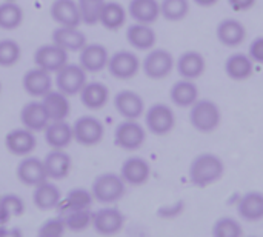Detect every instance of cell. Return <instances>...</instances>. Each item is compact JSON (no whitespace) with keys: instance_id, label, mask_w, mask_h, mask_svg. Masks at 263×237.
I'll list each match as a JSON object with an SVG mask.
<instances>
[{"instance_id":"cell-1","label":"cell","mask_w":263,"mask_h":237,"mask_svg":"<svg viewBox=\"0 0 263 237\" xmlns=\"http://www.w3.org/2000/svg\"><path fill=\"white\" fill-rule=\"evenodd\" d=\"M225 174V162L214 153L196 156L188 168V179L196 188H206L217 184Z\"/></svg>"},{"instance_id":"cell-2","label":"cell","mask_w":263,"mask_h":237,"mask_svg":"<svg viewBox=\"0 0 263 237\" xmlns=\"http://www.w3.org/2000/svg\"><path fill=\"white\" fill-rule=\"evenodd\" d=\"M220 122L222 111L219 105L211 99H199L190 108V123L196 131L202 134H210L216 131Z\"/></svg>"},{"instance_id":"cell-3","label":"cell","mask_w":263,"mask_h":237,"mask_svg":"<svg viewBox=\"0 0 263 237\" xmlns=\"http://www.w3.org/2000/svg\"><path fill=\"white\" fill-rule=\"evenodd\" d=\"M91 193H92L94 200L105 204V205H111V204L119 202L125 196L126 184L120 177V174L105 173L96 177Z\"/></svg>"},{"instance_id":"cell-4","label":"cell","mask_w":263,"mask_h":237,"mask_svg":"<svg viewBox=\"0 0 263 237\" xmlns=\"http://www.w3.org/2000/svg\"><path fill=\"white\" fill-rule=\"evenodd\" d=\"M145 123L151 134L166 136L176 126V114L166 103H154L145 113Z\"/></svg>"},{"instance_id":"cell-5","label":"cell","mask_w":263,"mask_h":237,"mask_svg":"<svg viewBox=\"0 0 263 237\" xmlns=\"http://www.w3.org/2000/svg\"><path fill=\"white\" fill-rule=\"evenodd\" d=\"M174 66H176V60L173 54L162 48L149 51L142 62V69L145 76L153 80H162L168 77L174 69Z\"/></svg>"},{"instance_id":"cell-6","label":"cell","mask_w":263,"mask_h":237,"mask_svg":"<svg viewBox=\"0 0 263 237\" xmlns=\"http://www.w3.org/2000/svg\"><path fill=\"white\" fill-rule=\"evenodd\" d=\"M146 139L145 128L137 120H125L114 131V142L125 151H136L142 148Z\"/></svg>"},{"instance_id":"cell-7","label":"cell","mask_w":263,"mask_h":237,"mask_svg":"<svg viewBox=\"0 0 263 237\" xmlns=\"http://www.w3.org/2000/svg\"><path fill=\"white\" fill-rule=\"evenodd\" d=\"M91 227L100 236H116L125 227V216L117 208H102L97 213H92Z\"/></svg>"},{"instance_id":"cell-8","label":"cell","mask_w":263,"mask_h":237,"mask_svg":"<svg viewBox=\"0 0 263 237\" xmlns=\"http://www.w3.org/2000/svg\"><path fill=\"white\" fill-rule=\"evenodd\" d=\"M55 83L60 93L65 96L80 94L82 88L86 85V71L79 65H65L57 71Z\"/></svg>"},{"instance_id":"cell-9","label":"cell","mask_w":263,"mask_h":237,"mask_svg":"<svg viewBox=\"0 0 263 237\" xmlns=\"http://www.w3.org/2000/svg\"><path fill=\"white\" fill-rule=\"evenodd\" d=\"M72 137L83 147H94L103 139V125L91 116H83L72 126Z\"/></svg>"},{"instance_id":"cell-10","label":"cell","mask_w":263,"mask_h":237,"mask_svg":"<svg viewBox=\"0 0 263 237\" xmlns=\"http://www.w3.org/2000/svg\"><path fill=\"white\" fill-rule=\"evenodd\" d=\"M108 71L112 77L120 80L133 79L140 69L139 57L131 51H117L108 60Z\"/></svg>"},{"instance_id":"cell-11","label":"cell","mask_w":263,"mask_h":237,"mask_svg":"<svg viewBox=\"0 0 263 237\" xmlns=\"http://www.w3.org/2000/svg\"><path fill=\"white\" fill-rule=\"evenodd\" d=\"M182 79L186 80H197L203 76L206 69V60L202 52L199 51H185L179 56L174 66Z\"/></svg>"},{"instance_id":"cell-12","label":"cell","mask_w":263,"mask_h":237,"mask_svg":"<svg viewBox=\"0 0 263 237\" xmlns=\"http://www.w3.org/2000/svg\"><path fill=\"white\" fill-rule=\"evenodd\" d=\"M68 52L57 45H43L34 54V62L37 68L48 72H57L62 66L66 65Z\"/></svg>"},{"instance_id":"cell-13","label":"cell","mask_w":263,"mask_h":237,"mask_svg":"<svg viewBox=\"0 0 263 237\" xmlns=\"http://www.w3.org/2000/svg\"><path fill=\"white\" fill-rule=\"evenodd\" d=\"M114 106L125 120H137L145 113L143 99L137 93L129 89H123L116 94Z\"/></svg>"},{"instance_id":"cell-14","label":"cell","mask_w":263,"mask_h":237,"mask_svg":"<svg viewBox=\"0 0 263 237\" xmlns=\"http://www.w3.org/2000/svg\"><path fill=\"white\" fill-rule=\"evenodd\" d=\"M217 40L227 48L240 46L247 39V28L237 19H223L216 28Z\"/></svg>"},{"instance_id":"cell-15","label":"cell","mask_w":263,"mask_h":237,"mask_svg":"<svg viewBox=\"0 0 263 237\" xmlns=\"http://www.w3.org/2000/svg\"><path fill=\"white\" fill-rule=\"evenodd\" d=\"M151 176V167L143 157H128L122 168H120V177L125 180V184L133 187H140L148 182Z\"/></svg>"},{"instance_id":"cell-16","label":"cell","mask_w":263,"mask_h":237,"mask_svg":"<svg viewBox=\"0 0 263 237\" xmlns=\"http://www.w3.org/2000/svg\"><path fill=\"white\" fill-rule=\"evenodd\" d=\"M17 177L28 187H37L39 184L48 180L43 160L37 157H25L17 167Z\"/></svg>"},{"instance_id":"cell-17","label":"cell","mask_w":263,"mask_h":237,"mask_svg":"<svg viewBox=\"0 0 263 237\" xmlns=\"http://www.w3.org/2000/svg\"><path fill=\"white\" fill-rule=\"evenodd\" d=\"M5 145L11 154L28 156L34 151L37 140H35V136L32 131H29L26 128H18V130H12L6 134Z\"/></svg>"},{"instance_id":"cell-18","label":"cell","mask_w":263,"mask_h":237,"mask_svg":"<svg viewBox=\"0 0 263 237\" xmlns=\"http://www.w3.org/2000/svg\"><path fill=\"white\" fill-rule=\"evenodd\" d=\"M237 214L245 222L263 221V193L248 191L237 202Z\"/></svg>"},{"instance_id":"cell-19","label":"cell","mask_w":263,"mask_h":237,"mask_svg":"<svg viewBox=\"0 0 263 237\" xmlns=\"http://www.w3.org/2000/svg\"><path fill=\"white\" fill-rule=\"evenodd\" d=\"M225 72L234 82L248 80L254 74V62L245 52H234L225 60Z\"/></svg>"},{"instance_id":"cell-20","label":"cell","mask_w":263,"mask_h":237,"mask_svg":"<svg viewBox=\"0 0 263 237\" xmlns=\"http://www.w3.org/2000/svg\"><path fill=\"white\" fill-rule=\"evenodd\" d=\"M109 60L108 51L105 46L99 43L85 45L80 49V66L86 72H99L103 68H106Z\"/></svg>"},{"instance_id":"cell-21","label":"cell","mask_w":263,"mask_h":237,"mask_svg":"<svg viewBox=\"0 0 263 237\" xmlns=\"http://www.w3.org/2000/svg\"><path fill=\"white\" fill-rule=\"evenodd\" d=\"M20 120L23 126L29 131H43L49 120V116L42 102H29L20 111Z\"/></svg>"},{"instance_id":"cell-22","label":"cell","mask_w":263,"mask_h":237,"mask_svg":"<svg viewBox=\"0 0 263 237\" xmlns=\"http://www.w3.org/2000/svg\"><path fill=\"white\" fill-rule=\"evenodd\" d=\"M170 99L179 108H191L199 100V86L194 80L180 79L171 86Z\"/></svg>"},{"instance_id":"cell-23","label":"cell","mask_w":263,"mask_h":237,"mask_svg":"<svg viewBox=\"0 0 263 237\" xmlns=\"http://www.w3.org/2000/svg\"><path fill=\"white\" fill-rule=\"evenodd\" d=\"M51 17L60 26H74L77 28L80 20L79 5L74 0H55L51 6Z\"/></svg>"},{"instance_id":"cell-24","label":"cell","mask_w":263,"mask_h":237,"mask_svg":"<svg viewBox=\"0 0 263 237\" xmlns=\"http://www.w3.org/2000/svg\"><path fill=\"white\" fill-rule=\"evenodd\" d=\"M54 45L68 51H80L86 45V37L74 26H59L52 34Z\"/></svg>"},{"instance_id":"cell-25","label":"cell","mask_w":263,"mask_h":237,"mask_svg":"<svg viewBox=\"0 0 263 237\" xmlns=\"http://www.w3.org/2000/svg\"><path fill=\"white\" fill-rule=\"evenodd\" d=\"M51 85H52L51 72L40 68L28 71L23 77L25 91L34 97H43L45 94H48L51 91Z\"/></svg>"},{"instance_id":"cell-26","label":"cell","mask_w":263,"mask_h":237,"mask_svg":"<svg viewBox=\"0 0 263 237\" xmlns=\"http://www.w3.org/2000/svg\"><path fill=\"white\" fill-rule=\"evenodd\" d=\"M46 176L54 180L65 179L71 171V157L63 150H52L43 160Z\"/></svg>"},{"instance_id":"cell-27","label":"cell","mask_w":263,"mask_h":237,"mask_svg":"<svg viewBox=\"0 0 263 237\" xmlns=\"http://www.w3.org/2000/svg\"><path fill=\"white\" fill-rule=\"evenodd\" d=\"M43 131H45V140L52 150H63L74 140L72 126H69L65 120L51 122Z\"/></svg>"},{"instance_id":"cell-28","label":"cell","mask_w":263,"mask_h":237,"mask_svg":"<svg viewBox=\"0 0 263 237\" xmlns=\"http://www.w3.org/2000/svg\"><path fill=\"white\" fill-rule=\"evenodd\" d=\"M60 200H62L60 190L54 184L45 180V182L39 184L37 187H34L32 202L39 210H42V211L54 210V208H57Z\"/></svg>"},{"instance_id":"cell-29","label":"cell","mask_w":263,"mask_h":237,"mask_svg":"<svg viewBox=\"0 0 263 237\" xmlns=\"http://www.w3.org/2000/svg\"><path fill=\"white\" fill-rule=\"evenodd\" d=\"M128 11L137 23L153 25L160 17V3L157 0H131Z\"/></svg>"},{"instance_id":"cell-30","label":"cell","mask_w":263,"mask_h":237,"mask_svg":"<svg viewBox=\"0 0 263 237\" xmlns=\"http://www.w3.org/2000/svg\"><path fill=\"white\" fill-rule=\"evenodd\" d=\"M126 39L131 46H134L136 49H140V51H148V49L154 48L156 40H157L156 31L151 28V25L137 23V22L128 28Z\"/></svg>"},{"instance_id":"cell-31","label":"cell","mask_w":263,"mask_h":237,"mask_svg":"<svg viewBox=\"0 0 263 237\" xmlns=\"http://www.w3.org/2000/svg\"><path fill=\"white\" fill-rule=\"evenodd\" d=\"M42 103H43L51 122L65 120L69 114V102H68L66 96L60 91H49L48 94L43 96Z\"/></svg>"},{"instance_id":"cell-32","label":"cell","mask_w":263,"mask_h":237,"mask_svg":"<svg viewBox=\"0 0 263 237\" xmlns=\"http://www.w3.org/2000/svg\"><path fill=\"white\" fill-rule=\"evenodd\" d=\"M80 99L82 103L89 108V110H100L106 105L109 99V91L103 83L99 82H91L86 83L82 91H80Z\"/></svg>"},{"instance_id":"cell-33","label":"cell","mask_w":263,"mask_h":237,"mask_svg":"<svg viewBox=\"0 0 263 237\" xmlns=\"http://www.w3.org/2000/svg\"><path fill=\"white\" fill-rule=\"evenodd\" d=\"M92 193L83 190V188H76V190H71L66 197L63 200H60V204L57 205V208L62 210V214H66L68 211H72V210H86L92 205Z\"/></svg>"},{"instance_id":"cell-34","label":"cell","mask_w":263,"mask_h":237,"mask_svg":"<svg viewBox=\"0 0 263 237\" xmlns=\"http://www.w3.org/2000/svg\"><path fill=\"white\" fill-rule=\"evenodd\" d=\"M126 20V11L120 3L116 2H105L100 14V22L106 29L116 31L123 26Z\"/></svg>"},{"instance_id":"cell-35","label":"cell","mask_w":263,"mask_h":237,"mask_svg":"<svg viewBox=\"0 0 263 237\" xmlns=\"http://www.w3.org/2000/svg\"><path fill=\"white\" fill-rule=\"evenodd\" d=\"M190 0H162L160 15L168 22H180L190 14Z\"/></svg>"},{"instance_id":"cell-36","label":"cell","mask_w":263,"mask_h":237,"mask_svg":"<svg viewBox=\"0 0 263 237\" xmlns=\"http://www.w3.org/2000/svg\"><path fill=\"white\" fill-rule=\"evenodd\" d=\"M211 237H243L242 224L231 216L217 219L211 228Z\"/></svg>"},{"instance_id":"cell-37","label":"cell","mask_w":263,"mask_h":237,"mask_svg":"<svg viewBox=\"0 0 263 237\" xmlns=\"http://www.w3.org/2000/svg\"><path fill=\"white\" fill-rule=\"evenodd\" d=\"M60 217L63 219L66 230H71L74 233L83 231L88 227H91V224H92V213H91L89 208H86V210H72V211H68L66 214H63Z\"/></svg>"},{"instance_id":"cell-38","label":"cell","mask_w":263,"mask_h":237,"mask_svg":"<svg viewBox=\"0 0 263 237\" xmlns=\"http://www.w3.org/2000/svg\"><path fill=\"white\" fill-rule=\"evenodd\" d=\"M23 20V11L15 2H5L0 5V28L15 29Z\"/></svg>"},{"instance_id":"cell-39","label":"cell","mask_w":263,"mask_h":237,"mask_svg":"<svg viewBox=\"0 0 263 237\" xmlns=\"http://www.w3.org/2000/svg\"><path fill=\"white\" fill-rule=\"evenodd\" d=\"M25 213L23 200L15 194H6L0 197V224H5L11 217H18Z\"/></svg>"},{"instance_id":"cell-40","label":"cell","mask_w":263,"mask_h":237,"mask_svg":"<svg viewBox=\"0 0 263 237\" xmlns=\"http://www.w3.org/2000/svg\"><path fill=\"white\" fill-rule=\"evenodd\" d=\"M103 0H79L80 20L86 25H96L100 22V14L103 8Z\"/></svg>"},{"instance_id":"cell-41","label":"cell","mask_w":263,"mask_h":237,"mask_svg":"<svg viewBox=\"0 0 263 237\" xmlns=\"http://www.w3.org/2000/svg\"><path fill=\"white\" fill-rule=\"evenodd\" d=\"M20 59V46L17 42L5 39L0 40V66H12Z\"/></svg>"},{"instance_id":"cell-42","label":"cell","mask_w":263,"mask_h":237,"mask_svg":"<svg viewBox=\"0 0 263 237\" xmlns=\"http://www.w3.org/2000/svg\"><path fill=\"white\" fill-rule=\"evenodd\" d=\"M66 227H65V222L62 217H57V219H51V221H46L40 230H39V236H49V237H63Z\"/></svg>"},{"instance_id":"cell-43","label":"cell","mask_w":263,"mask_h":237,"mask_svg":"<svg viewBox=\"0 0 263 237\" xmlns=\"http://www.w3.org/2000/svg\"><path fill=\"white\" fill-rule=\"evenodd\" d=\"M247 54L250 56V59H251L254 63H260V65H263V35L256 37V39L250 43L248 52H247Z\"/></svg>"},{"instance_id":"cell-44","label":"cell","mask_w":263,"mask_h":237,"mask_svg":"<svg viewBox=\"0 0 263 237\" xmlns=\"http://www.w3.org/2000/svg\"><path fill=\"white\" fill-rule=\"evenodd\" d=\"M227 2H228V5L231 6L233 11L245 12V11H250L251 8H254L257 0H227Z\"/></svg>"},{"instance_id":"cell-45","label":"cell","mask_w":263,"mask_h":237,"mask_svg":"<svg viewBox=\"0 0 263 237\" xmlns=\"http://www.w3.org/2000/svg\"><path fill=\"white\" fill-rule=\"evenodd\" d=\"M0 237H23L18 228H5L0 227Z\"/></svg>"},{"instance_id":"cell-46","label":"cell","mask_w":263,"mask_h":237,"mask_svg":"<svg viewBox=\"0 0 263 237\" xmlns=\"http://www.w3.org/2000/svg\"><path fill=\"white\" fill-rule=\"evenodd\" d=\"M197 6H200V8H211V6H214L219 0H193Z\"/></svg>"},{"instance_id":"cell-47","label":"cell","mask_w":263,"mask_h":237,"mask_svg":"<svg viewBox=\"0 0 263 237\" xmlns=\"http://www.w3.org/2000/svg\"><path fill=\"white\" fill-rule=\"evenodd\" d=\"M37 237H49V236H39V234H37Z\"/></svg>"},{"instance_id":"cell-48","label":"cell","mask_w":263,"mask_h":237,"mask_svg":"<svg viewBox=\"0 0 263 237\" xmlns=\"http://www.w3.org/2000/svg\"><path fill=\"white\" fill-rule=\"evenodd\" d=\"M243 237H245V236H243ZM247 237H257V236H247Z\"/></svg>"},{"instance_id":"cell-49","label":"cell","mask_w":263,"mask_h":237,"mask_svg":"<svg viewBox=\"0 0 263 237\" xmlns=\"http://www.w3.org/2000/svg\"><path fill=\"white\" fill-rule=\"evenodd\" d=\"M8 2H15V0H8Z\"/></svg>"},{"instance_id":"cell-50","label":"cell","mask_w":263,"mask_h":237,"mask_svg":"<svg viewBox=\"0 0 263 237\" xmlns=\"http://www.w3.org/2000/svg\"><path fill=\"white\" fill-rule=\"evenodd\" d=\"M0 91H2V85H0Z\"/></svg>"}]
</instances>
